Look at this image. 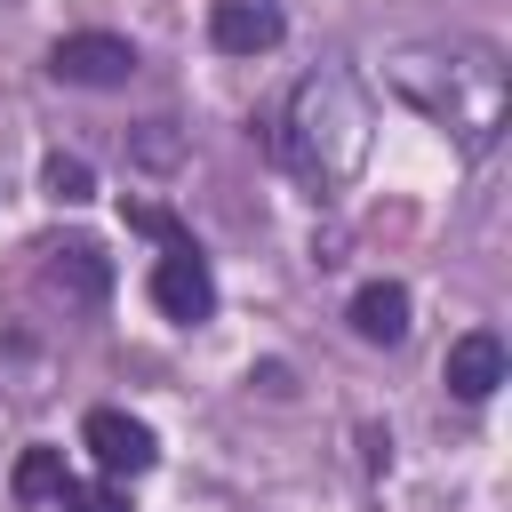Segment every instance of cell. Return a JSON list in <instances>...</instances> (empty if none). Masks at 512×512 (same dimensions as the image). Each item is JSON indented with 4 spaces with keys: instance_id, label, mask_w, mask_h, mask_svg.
Wrapping results in <instances>:
<instances>
[{
    "instance_id": "obj_5",
    "label": "cell",
    "mask_w": 512,
    "mask_h": 512,
    "mask_svg": "<svg viewBox=\"0 0 512 512\" xmlns=\"http://www.w3.org/2000/svg\"><path fill=\"white\" fill-rule=\"evenodd\" d=\"M152 304L168 312V320H184V328H200L208 312H216V280H208V264H200V248L184 240V248H168L160 264H152Z\"/></svg>"
},
{
    "instance_id": "obj_13",
    "label": "cell",
    "mask_w": 512,
    "mask_h": 512,
    "mask_svg": "<svg viewBox=\"0 0 512 512\" xmlns=\"http://www.w3.org/2000/svg\"><path fill=\"white\" fill-rule=\"evenodd\" d=\"M56 512H128V496H120V488H64Z\"/></svg>"
},
{
    "instance_id": "obj_1",
    "label": "cell",
    "mask_w": 512,
    "mask_h": 512,
    "mask_svg": "<svg viewBox=\"0 0 512 512\" xmlns=\"http://www.w3.org/2000/svg\"><path fill=\"white\" fill-rule=\"evenodd\" d=\"M384 88L424 112L432 128H448L464 152H488L512 120V72H504V48L496 40H472V32H432V40H400L384 56Z\"/></svg>"
},
{
    "instance_id": "obj_9",
    "label": "cell",
    "mask_w": 512,
    "mask_h": 512,
    "mask_svg": "<svg viewBox=\"0 0 512 512\" xmlns=\"http://www.w3.org/2000/svg\"><path fill=\"white\" fill-rule=\"evenodd\" d=\"M8 488H16V504H24V512H56V504H64V488H72L64 448H24V456H16V472H8Z\"/></svg>"
},
{
    "instance_id": "obj_6",
    "label": "cell",
    "mask_w": 512,
    "mask_h": 512,
    "mask_svg": "<svg viewBox=\"0 0 512 512\" xmlns=\"http://www.w3.org/2000/svg\"><path fill=\"white\" fill-rule=\"evenodd\" d=\"M280 8L272 0H216L208 8V40L224 48V56H264V48H280Z\"/></svg>"
},
{
    "instance_id": "obj_11",
    "label": "cell",
    "mask_w": 512,
    "mask_h": 512,
    "mask_svg": "<svg viewBox=\"0 0 512 512\" xmlns=\"http://www.w3.org/2000/svg\"><path fill=\"white\" fill-rule=\"evenodd\" d=\"M40 184H48V200H64V208H80V200L96 192V176H88V160H80V152H48Z\"/></svg>"
},
{
    "instance_id": "obj_14",
    "label": "cell",
    "mask_w": 512,
    "mask_h": 512,
    "mask_svg": "<svg viewBox=\"0 0 512 512\" xmlns=\"http://www.w3.org/2000/svg\"><path fill=\"white\" fill-rule=\"evenodd\" d=\"M128 224H136V232H152V240H168V248H184V224H176L168 208H128Z\"/></svg>"
},
{
    "instance_id": "obj_10",
    "label": "cell",
    "mask_w": 512,
    "mask_h": 512,
    "mask_svg": "<svg viewBox=\"0 0 512 512\" xmlns=\"http://www.w3.org/2000/svg\"><path fill=\"white\" fill-rule=\"evenodd\" d=\"M48 280H56L64 296H80V304H96V296L112 288V272H104V248H96V240H56V248H48Z\"/></svg>"
},
{
    "instance_id": "obj_3",
    "label": "cell",
    "mask_w": 512,
    "mask_h": 512,
    "mask_svg": "<svg viewBox=\"0 0 512 512\" xmlns=\"http://www.w3.org/2000/svg\"><path fill=\"white\" fill-rule=\"evenodd\" d=\"M48 72H56L64 88H128L136 48H128L120 32H64V40L48 48Z\"/></svg>"
},
{
    "instance_id": "obj_2",
    "label": "cell",
    "mask_w": 512,
    "mask_h": 512,
    "mask_svg": "<svg viewBox=\"0 0 512 512\" xmlns=\"http://www.w3.org/2000/svg\"><path fill=\"white\" fill-rule=\"evenodd\" d=\"M368 136H376V104H368V88H360L344 64H320V72H304V80H296V96L280 104L272 152H280L304 184L336 192V184H352V176H360Z\"/></svg>"
},
{
    "instance_id": "obj_8",
    "label": "cell",
    "mask_w": 512,
    "mask_h": 512,
    "mask_svg": "<svg viewBox=\"0 0 512 512\" xmlns=\"http://www.w3.org/2000/svg\"><path fill=\"white\" fill-rule=\"evenodd\" d=\"M352 336L360 344H400L408 336V288L400 280H368L352 296Z\"/></svg>"
},
{
    "instance_id": "obj_4",
    "label": "cell",
    "mask_w": 512,
    "mask_h": 512,
    "mask_svg": "<svg viewBox=\"0 0 512 512\" xmlns=\"http://www.w3.org/2000/svg\"><path fill=\"white\" fill-rule=\"evenodd\" d=\"M80 448L112 472V480H136V472H152V424L144 416H128V408H88V424H80Z\"/></svg>"
},
{
    "instance_id": "obj_12",
    "label": "cell",
    "mask_w": 512,
    "mask_h": 512,
    "mask_svg": "<svg viewBox=\"0 0 512 512\" xmlns=\"http://www.w3.org/2000/svg\"><path fill=\"white\" fill-rule=\"evenodd\" d=\"M176 152H184V144L168 136V120H144V136H136V160H144V168H168Z\"/></svg>"
},
{
    "instance_id": "obj_7",
    "label": "cell",
    "mask_w": 512,
    "mask_h": 512,
    "mask_svg": "<svg viewBox=\"0 0 512 512\" xmlns=\"http://www.w3.org/2000/svg\"><path fill=\"white\" fill-rule=\"evenodd\" d=\"M496 384H504V344H496L488 328H472V336H456V344H448V392L480 408V400H488Z\"/></svg>"
}]
</instances>
